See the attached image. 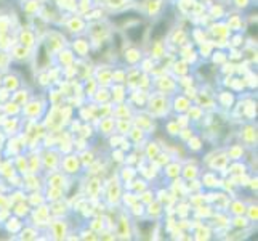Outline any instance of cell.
<instances>
[{"label": "cell", "instance_id": "6da1fadb", "mask_svg": "<svg viewBox=\"0 0 258 241\" xmlns=\"http://www.w3.org/2000/svg\"><path fill=\"white\" fill-rule=\"evenodd\" d=\"M167 32V24H165V21H161L157 26H156V29L153 31V37L154 39H159L161 35H164Z\"/></svg>", "mask_w": 258, "mask_h": 241}]
</instances>
